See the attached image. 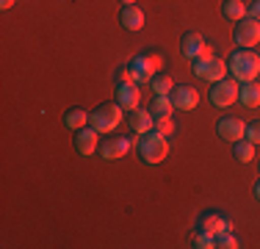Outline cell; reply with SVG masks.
<instances>
[{
	"label": "cell",
	"mask_w": 260,
	"mask_h": 249,
	"mask_svg": "<svg viewBox=\"0 0 260 249\" xmlns=\"http://www.w3.org/2000/svg\"><path fill=\"white\" fill-rule=\"evenodd\" d=\"M155 130H158L160 136H166V139H169V136L177 130V124H175V119H172V114H166V116H155Z\"/></svg>",
	"instance_id": "603a6c76"
},
{
	"label": "cell",
	"mask_w": 260,
	"mask_h": 249,
	"mask_svg": "<svg viewBox=\"0 0 260 249\" xmlns=\"http://www.w3.org/2000/svg\"><path fill=\"white\" fill-rule=\"evenodd\" d=\"M213 241H216V249H235V246H238V238L233 235V230H227V233H219Z\"/></svg>",
	"instance_id": "d4e9b609"
},
{
	"label": "cell",
	"mask_w": 260,
	"mask_h": 249,
	"mask_svg": "<svg viewBox=\"0 0 260 249\" xmlns=\"http://www.w3.org/2000/svg\"><path fill=\"white\" fill-rule=\"evenodd\" d=\"M127 124H130V130L133 133H150V130H155V116L150 114V108L147 111H141V108H133L127 114Z\"/></svg>",
	"instance_id": "5bb4252c"
},
{
	"label": "cell",
	"mask_w": 260,
	"mask_h": 249,
	"mask_svg": "<svg viewBox=\"0 0 260 249\" xmlns=\"http://www.w3.org/2000/svg\"><path fill=\"white\" fill-rule=\"evenodd\" d=\"M116 83H136L133 80V67L130 64L119 67V70H116Z\"/></svg>",
	"instance_id": "4316f807"
},
{
	"label": "cell",
	"mask_w": 260,
	"mask_h": 249,
	"mask_svg": "<svg viewBox=\"0 0 260 249\" xmlns=\"http://www.w3.org/2000/svg\"><path fill=\"white\" fill-rule=\"evenodd\" d=\"M119 3H122V6H133L136 0H119Z\"/></svg>",
	"instance_id": "1f68e13d"
},
{
	"label": "cell",
	"mask_w": 260,
	"mask_h": 249,
	"mask_svg": "<svg viewBox=\"0 0 260 249\" xmlns=\"http://www.w3.org/2000/svg\"><path fill=\"white\" fill-rule=\"evenodd\" d=\"M191 70H194L197 78L208 80V83H219V80H224V75L230 72V70H227V61L216 58L213 50H210V45H205V50L191 61Z\"/></svg>",
	"instance_id": "7a4b0ae2"
},
{
	"label": "cell",
	"mask_w": 260,
	"mask_h": 249,
	"mask_svg": "<svg viewBox=\"0 0 260 249\" xmlns=\"http://www.w3.org/2000/svg\"><path fill=\"white\" fill-rule=\"evenodd\" d=\"M150 89L152 95H172V89H175V80H172V75H164V72H155L150 80Z\"/></svg>",
	"instance_id": "ffe728a7"
},
{
	"label": "cell",
	"mask_w": 260,
	"mask_h": 249,
	"mask_svg": "<svg viewBox=\"0 0 260 249\" xmlns=\"http://www.w3.org/2000/svg\"><path fill=\"white\" fill-rule=\"evenodd\" d=\"M152 55V64H155V70H160V67H164V58H160L158 53H150Z\"/></svg>",
	"instance_id": "f1b7e54d"
},
{
	"label": "cell",
	"mask_w": 260,
	"mask_h": 249,
	"mask_svg": "<svg viewBox=\"0 0 260 249\" xmlns=\"http://www.w3.org/2000/svg\"><path fill=\"white\" fill-rule=\"evenodd\" d=\"M233 155H235V161H241V164H249V161L255 158V144H252L249 139H238L233 144Z\"/></svg>",
	"instance_id": "44dd1931"
},
{
	"label": "cell",
	"mask_w": 260,
	"mask_h": 249,
	"mask_svg": "<svg viewBox=\"0 0 260 249\" xmlns=\"http://www.w3.org/2000/svg\"><path fill=\"white\" fill-rule=\"evenodd\" d=\"M139 155H141V161L150 164V166L160 164V161L169 155V139L160 136L158 130H150V133H144L139 141Z\"/></svg>",
	"instance_id": "277c9868"
},
{
	"label": "cell",
	"mask_w": 260,
	"mask_h": 249,
	"mask_svg": "<svg viewBox=\"0 0 260 249\" xmlns=\"http://www.w3.org/2000/svg\"><path fill=\"white\" fill-rule=\"evenodd\" d=\"M246 14L255 17V20H260V0H252V3L246 6Z\"/></svg>",
	"instance_id": "83f0119b"
},
{
	"label": "cell",
	"mask_w": 260,
	"mask_h": 249,
	"mask_svg": "<svg viewBox=\"0 0 260 249\" xmlns=\"http://www.w3.org/2000/svg\"><path fill=\"white\" fill-rule=\"evenodd\" d=\"M255 197H257V202H260V180L255 183Z\"/></svg>",
	"instance_id": "4dcf8cb0"
},
{
	"label": "cell",
	"mask_w": 260,
	"mask_h": 249,
	"mask_svg": "<svg viewBox=\"0 0 260 249\" xmlns=\"http://www.w3.org/2000/svg\"><path fill=\"white\" fill-rule=\"evenodd\" d=\"M75 149H78V155H83V158L94 155L97 149H100V133H97L91 124L75 130Z\"/></svg>",
	"instance_id": "9c48e42d"
},
{
	"label": "cell",
	"mask_w": 260,
	"mask_h": 249,
	"mask_svg": "<svg viewBox=\"0 0 260 249\" xmlns=\"http://www.w3.org/2000/svg\"><path fill=\"white\" fill-rule=\"evenodd\" d=\"M197 227L202 230V233H208V235H219V233H227V230H233V222L227 219V216H221V213H213V210H210V213H202L200 216V224H197Z\"/></svg>",
	"instance_id": "8fae6325"
},
{
	"label": "cell",
	"mask_w": 260,
	"mask_h": 249,
	"mask_svg": "<svg viewBox=\"0 0 260 249\" xmlns=\"http://www.w3.org/2000/svg\"><path fill=\"white\" fill-rule=\"evenodd\" d=\"M216 133H219V139L235 144L238 139H244V136H246V122L238 119V116H221V119L216 122Z\"/></svg>",
	"instance_id": "ba28073f"
},
{
	"label": "cell",
	"mask_w": 260,
	"mask_h": 249,
	"mask_svg": "<svg viewBox=\"0 0 260 249\" xmlns=\"http://www.w3.org/2000/svg\"><path fill=\"white\" fill-rule=\"evenodd\" d=\"M14 3H17V0H0V9H3V11H9Z\"/></svg>",
	"instance_id": "f546056e"
},
{
	"label": "cell",
	"mask_w": 260,
	"mask_h": 249,
	"mask_svg": "<svg viewBox=\"0 0 260 249\" xmlns=\"http://www.w3.org/2000/svg\"><path fill=\"white\" fill-rule=\"evenodd\" d=\"M205 45H208V42L202 39V34H197V30H185L183 39H180V53H183L188 61H194L197 55L205 50Z\"/></svg>",
	"instance_id": "9a60e30c"
},
{
	"label": "cell",
	"mask_w": 260,
	"mask_h": 249,
	"mask_svg": "<svg viewBox=\"0 0 260 249\" xmlns=\"http://www.w3.org/2000/svg\"><path fill=\"white\" fill-rule=\"evenodd\" d=\"M221 17L238 22L241 17H246V3L244 0H224V3H221Z\"/></svg>",
	"instance_id": "d6986e66"
},
{
	"label": "cell",
	"mask_w": 260,
	"mask_h": 249,
	"mask_svg": "<svg viewBox=\"0 0 260 249\" xmlns=\"http://www.w3.org/2000/svg\"><path fill=\"white\" fill-rule=\"evenodd\" d=\"M130 139H125V136H105V139L100 141V158L105 161H119V158H125V155L130 152Z\"/></svg>",
	"instance_id": "52a82bcc"
},
{
	"label": "cell",
	"mask_w": 260,
	"mask_h": 249,
	"mask_svg": "<svg viewBox=\"0 0 260 249\" xmlns=\"http://www.w3.org/2000/svg\"><path fill=\"white\" fill-rule=\"evenodd\" d=\"M227 70L238 83H249L260 75V55L252 47H235L233 55L227 58Z\"/></svg>",
	"instance_id": "6da1fadb"
},
{
	"label": "cell",
	"mask_w": 260,
	"mask_h": 249,
	"mask_svg": "<svg viewBox=\"0 0 260 249\" xmlns=\"http://www.w3.org/2000/svg\"><path fill=\"white\" fill-rule=\"evenodd\" d=\"M122 116H125V108L114 100V103L97 105V108L91 111V116H89V124L97 130V133H114V130L119 128Z\"/></svg>",
	"instance_id": "3957f363"
},
{
	"label": "cell",
	"mask_w": 260,
	"mask_h": 249,
	"mask_svg": "<svg viewBox=\"0 0 260 249\" xmlns=\"http://www.w3.org/2000/svg\"><path fill=\"white\" fill-rule=\"evenodd\" d=\"M89 116H91V111H86V108H70L64 114V124L70 130H80V128H86V124H89Z\"/></svg>",
	"instance_id": "ac0fdd59"
},
{
	"label": "cell",
	"mask_w": 260,
	"mask_h": 249,
	"mask_svg": "<svg viewBox=\"0 0 260 249\" xmlns=\"http://www.w3.org/2000/svg\"><path fill=\"white\" fill-rule=\"evenodd\" d=\"M116 103H119L125 111L139 108V103H141L139 83H116Z\"/></svg>",
	"instance_id": "4fadbf2b"
},
{
	"label": "cell",
	"mask_w": 260,
	"mask_h": 249,
	"mask_svg": "<svg viewBox=\"0 0 260 249\" xmlns=\"http://www.w3.org/2000/svg\"><path fill=\"white\" fill-rule=\"evenodd\" d=\"M238 103L246 105V108H257V105H260V83H255V80H249V83H241Z\"/></svg>",
	"instance_id": "e0dca14e"
},
{
	"label": "cell",
	"mask_w": 260,
	"mask_h": 249,
	"mask_svg": "<svg viewBox=\"0 0 260 249\" xmlns=\"http://www.w3.org/2000/svg\"><path fill=\"white\" fill-rule=\"evenodd\" d=\"M119 22H122V28H125V30H141V28H144V11H141L136 3L133 6H122Z\"/></svg>",
	"instance_id": "2e32d148"
},
{
	"label": "cell",
	"mask_w": 260,
	"mask_h": 249,
	"mask_svg": "<svg viewBox=\"0 0 260 249\" xmlns=\"http://www.w3.org/2000/svg\"><path fill=\"white\" fill-rule=\"evenodd\" d=\"M233 42L238 47H255L260 45V20H255V17H241L238 22H235L233 28Z\"/></svg>",
	"instance_id": "5b68a950"
},
{
	"label": "cell",
	"mask_w": 260,
	"mask_h": 249,
	"mask_svg": "<svg viewBox=\"0 0 260 249\" xmlns=\"http://www.w3.org/2000/svg\"><path fill=\"white\" fill-rule=\"evenodd\" d=\"M244 139H249L255 147L260 144V119H255V122L246 124V136H244Z\"/></svg>",
	"instance_id": "484cf974"
},
{
	"label": "cell",
	"mask_w": 260,
	"mask_h": 249,
	"mask_svg": "<svg viewBox=\"0 0 260 249\" xmlns=\"http://www.w3.org/2000/svg\"><path fill=\"white\" fill-rule=\"evenodd\" d=\"M238 91H241V83L238 80H219V83H213V89H210V103L216 105V108H230V105L238 100Z\"/></svg>",
	"instance_id": "8992f818"
},
{
	"label": "cell",
	"mask_w": 260,
	"mask_h": 249,
	"mask_svg": "<svg viewBox=\"0 0 260 249\" xmlns=\"http://www.w3.org/2000/svg\"><path fill=\"white\" fill-rule=\"evenodd\" d=\"M130 67H133V80L136 83H150L152 75H155V64H152V55L150 53H141L136 55L133 61H130Z\"/></svg>",
	"instance_id": "7c38bea8"
},
{
	"label": "cell",
	"mask_w": 260,
	"mask_h": 249,
	"mask_svg": "<svg viewBox=\"0 0 260 249\" xmlns=\"http://www.w3.org/2000/svg\"><path fill=\"white\" fill-rule=\"evenodd\" d=\"M191 246H194V249H216V241H213V235L197 230V235L191 238Z\"/></svg>",
	"instance_id": "cb8c5ba5"
},
{
	"label": "cell",
	"mask_w": 260,
	"mask_h": 249,
	"mask_svg": "<svg viewBox=\"0 0 260 249\" xmlns=\"http://www.w3.org/2000/svg\"><path fill=\"white\" fill-rule=\"evenodd\" d=\"M172 105H175V111H194L197 103H200V95H197L194 86L183 83V86H175L172 89Z\"/></svg>",
	"instance_id": "30bf717a"
},
{
	"label": "cell",
	"mask_w": 260,
	"mask_h": 249,
	"mask_svg": "<svg viewBox=\"0 0 260 249\" xmlns=\"http://www.w3.org/2000/svg\"><path fill=\"white\" fill-rule=\"evenodd\" d=\"M172 97H166V95H155L152 97V103H150V114L152 116H166V114H172Z\"/></svg>",
	"instance_id": "7402d4cb"
}]
</instances>
